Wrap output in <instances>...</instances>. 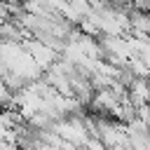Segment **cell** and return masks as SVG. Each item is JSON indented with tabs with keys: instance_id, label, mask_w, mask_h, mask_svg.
Masks as SVG:
<instances>
[{
	"instance_id": "1",
	"label": "cell",
	"mask_w": 150,
	"mask_h": 150,
	"mask_svg": "<svg viewBox=\"0 0 150 150\" xmlns=\"http://www.w3.org/2000/svg\"><path fill=\"white\" fill-rule=\"evenodd\" d=\"M9 103H12V94L7 91V87H5V82L0 77V110L2 108H9Z\"/></svg>"
}]
</instances>
